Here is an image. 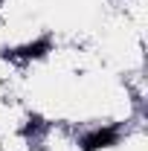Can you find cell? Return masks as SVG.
<instances>
[{"label": "cell", "instance_id": "obj_1", "mask_svg": "<svg viewBox=\"0 0 148 151\" xmlns=\"http://www.w3.org/2000/svg\"><path fill=\"white\" fill-rule=\"evenodd\" d=\"M116 139V134L113 131H96L93 137H87L84 139V151H96V148H105L108 142H113Z\"/></svg>", "mask_w": 148, "mask_h": 151}]
</instances>
